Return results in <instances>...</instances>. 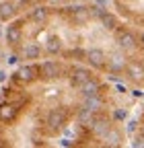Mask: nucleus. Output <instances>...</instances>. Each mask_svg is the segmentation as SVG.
<instances>
[{
  "mask_svg": "<svg viewBox=\"0 0 144 148\" xmlns=\"http://www.w3.org/2000/svg\"><path fill=\"white\" fill-rule=\"evenodd\" d=\"M88 138H91V136H88ZM88 138H84V140L80 142V146H78V148H119V146H107V144L103 142V138H101V144H99V146H88V144H86V142H88Z\"/></svg>",
  "mask_w": 144,
  "mask_h": 148,
  "instance_id": "1",
  "label": "nucleus"
}]
</instances>
